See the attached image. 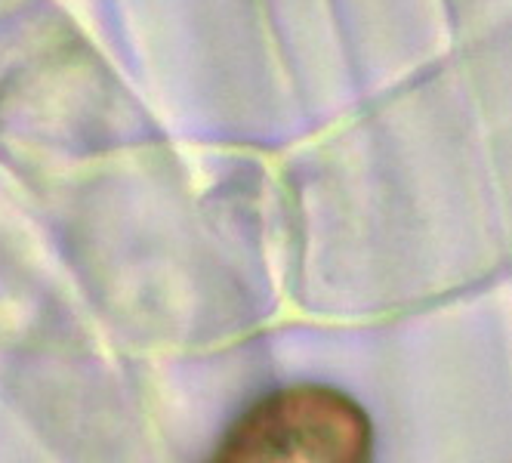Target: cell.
<instances>
[{"label":"cell","mask_w":512,"mask_h":463,"mask_svg":"<svg viewBox=\"0 0 512 463\" xmlns=\"http://www.w3.org/2000/svg\"><path fill=\"white\" fill-rule=\"evenodd\" d=\"M371 420L346 393L321 383L284 386L256 399L210 463H371Z\"/></svg>","instance_id":"6da1fadb"}]
</instances>
